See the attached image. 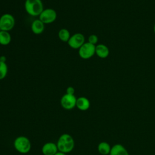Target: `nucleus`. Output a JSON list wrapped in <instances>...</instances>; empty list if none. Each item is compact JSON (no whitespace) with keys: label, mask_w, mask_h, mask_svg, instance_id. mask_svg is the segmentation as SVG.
<instances>
[{"label":"nucleus","mask_w":155,"mask_h":155,"mask_svg":"<svg viewBox=\"0 0 155 155\" xmlns=\"http://www.w3.org/2000/svg\"><path fill=\"white\" fill-rule=\"evenodd\" d=\"M56 145L59 151L67 154L73 150L74 147V140L70 134L64 133L59 136Z\"/></svg>","instance_id":"f257e3e1"},{"label":"nucleus","mask_w":155,"mask_h":155,"mask_svg":"<svg viewBox=\"0 0 155 155\" xmlns=\"http://www.w3.org/2000/svg\"><path fill=\"white\" fill-rule=\"evenodd\" d=\"M24 8L26 12L32 16H39L44 10V5L41 0H25Z\"/></svg>","instance_id":"f03ea898"},{"label":"nucleus","mask_w":155,"mask_h":155,"mask_svg":"<svg viewBox=\"0 0 155 155\" xmlns=\"http://www.w3.org/2000/svg\"><path fill=\"white\" fill-rule=\"evenodd\" d=\"M15 150L21 154L28 153L31 148V143L29 139L24 136L17 137L13 142Z\"/></svg>","instance_id":"7ed1b4c3"},{"label":"nucleus","mask_w":155,"mask_h":155,"mask_svg":"<svg viewBox=\"0 0 155 155\" xmlns=\"http://www.w3.org/2000/svg\"><path fill=\"white\" fill-rule=\"evenodd\" d=\"M96 45H93L88 42H85L78 50V54L80 58L83 59L91 58L95 54Z\"/></svg>","instance_id":"20e7f679"},{"label":"nucleus","mask_w":155,"mask_h":155,"mask_svg":"<svg viewBox=\"0 0 155 155\" xmlns=\"http://www.w3.org/2000/svg\"><path fill=\"white\" fill-rule=\"evenodd\" d=\"M15 24V18L11 14L5 13L0 17V27L2 31H9L13 28Z\"/></svg>","instance_id":"39448f33"},{"label":"nucleus","mask_w":155,"mask_h":155,"mask_svg":"<svg viewBox=\"0 0 155 155\" xmlns=\"http://www.w3.org/2000/svg\"><path fill=\"white\" fill-rule=\"evenodd\" d=\"M57 18L56 12L50 8L44 9L41 13L39 16V19H40L44 24H49L55 21Z\"/></svg>","instance_id":"423d86ee"},{"label":"nucleus","mask_w":155,"mask_h":155,"mask_svg":"<svg viewBox=\"0 0 155 155\" xmlns=\"http://www.w3.org/2000/svg\"><path fill=\"white\" fill-rule=\"evenodd\" d=\"M77 98L74 95L68 94L65 93L64 94L60 100L61 107L67 110H72L76 107Z\"/></svg>","instance_id":"0eeeda50"},{"label":"nucleus","mask_w":155,"mask_h":155,"mask_svg":"<svg viewBox=\"0 0 155 155\" xmlns=\"http://www.w3.org/2000/svg\"><path fill=\"white\" fill-rule=\"evenodd\" d=\"M85 42V36L80 33L71 35L67 42L69 47L73 49H79Z\"/></svg>","instance_id":"6e6552de"},{"label":"nucleus","mask_w":155,"mask_h":155,"mask_svg":"<svg viewBox=\"0 0 155 155\" xmlns=\"http://www.w3.org/2000/svg\"><path fill=\"white\" fill-rule=\"evenodd\" d=\"M41 151L44 155H54L58 151V148L56 143L48 142L42 145Z\"/></svg>","instance_id":"1a4fd4ad"},{"label":"nucleus","mask_w":155,"mask_h":155,"mask_svg":"<svg viewBox=\"0 0 155 155\" xmlns=\"http://www.w3.org/2000/svg\"><path fill=\"white\" fill-rule=\"evenodd\" d=\"M44 24L39 19L34 20L31 25V29L32 32L35 35H40L44 31Z\"/></svg>","instance_id":"9d476101"},{"label":"nucleus","mask_w":155,"mask_h":155,"mask_svg":"<svg viewBox=\"0 0 155 155\" xmlns=\"http://www.w3.org/2000/svg\"><path fill=\"white\" fill-rule=\"evenodd\" d=\"M110 51L107 46H106L104 44H100L97 45H96V49H95V54H97V56L102 59H104L108 57L109 55Z\"/></svg>","instance_id":"9b49d317"},{"label":"nucleus","mask_w":155,"mask_h":155,"mask_svg":"<svg viewBox=\"0 0 155 155\" xmlns=\"http://www.w3.org/2000/svg\"><path fill=\"white\" fill-rule=\"evenodd\" d=\"M76 107L81 111H86L90 107V102L85 97L81 96L77 98Z\"/></svg>","instance_id":"f8f14e48"},{"label":"nucleus","mask_w":155,"mask_h":155,"mask_svg":"<svg viewBox=\"0 0 155 155\" xmlns=\"http://www.w3.org/2000/svg\"><path fill=\"white\" fill-rule=\"evenodd\" d=\"M109 155H129V154L123 145L116 144L111 147Z\"/></svg>","instance_id":"ddd939ff"},{"label":"nucleus","mask_w":155,"mask_h":155,"mask_svg":"<svg viewBox=\"0 0 155 155\" xmlns=\"http://www.w3.org/2000/svg\"><path fill=\"white\" fill-rule=\"evenodd\" d=\"M111 147L106 142H102L99 143L97 146V150L100 154L102 155H108L111 151Z\"/></svg>","instance_id":"4468645a"},{"label":"nucleus","mask_w":155,"mask_h":155,"mask_svg":"<svg viewBox=\"0 0 155 155\" xmlns=\"http://www.w3.org/2000/svg\"><path fill=\"white\" fill-rule=\"evenodd\" d=\"M12 40V37L8 31H1L0 32V44L2 45H8Z\"/></svg>","instance_id":"2eb2a0df"},{"label":"nucleus","mask_w":155,"mask_h":155,"mask_svg":"<svg viewBox=\"0 0 155 155\" xmlns=\"http://www.w3.org/2000/svg\"><path fill=\"white\" fill-rule=\"evenodd\" d=\"M70 33L66 28H62L58 32V38L61 41L64 42H67L70 38Z\"/></svg>","instance_id":"dca6fc26"},{"label":"nucleus","mask_w":155,"mask_h":155,"mask_svg":"<svg viewBox=\"0 0 155 155\" xmlns=\"http://www.w3.org/2000/svg\"><path fill=\"white\" fill-rule=\"evenodd\" d=\"M8 67L5 62L0 61V80L4 79L7 75Z\"/></svg>","instance_id":"f3484780"},{"label":"nucleus","mask_w":155,"mask_h":155,"mask_svg":"<svg viewBox=\"0 0 155 155\" xmlns=\"http://www.w3.org/2000/svg\"><path fill=\"white\" fill-rule=\"evenodd\" d=\"M98 41V38L97 36V35H94V34H92L91 35H90L88 36V42L93 45H96V44H97Z\"/></svg>","instance_id":"a211bd4d"},{"label":"nucleus","mask_w":155,"mask_h":155,"mask_svg":"<svg viewBox=\"0 0 155 155\" xmlns=\"http://www.w3.org/2000/svg\"><path fill=\"white\" fill-rule=\"evenodd\" d=\"M74 93H75V90L73 87L69 86L67 88V89H66V93L67 94L74 95Z\"/></svg>","instance_id":"6ab92c4d"},{"label":"nucleus","mask_w":155,"mask_h":155,"mask_svg":"<svg viewBox=\"0 0 155 155\" xmlns=\"http://www.w3.org/2000/svg\"><path fill=\"white\" fill-rule=\"evenodd\" d=\"M6 59H7V58H6L5 56H0V61L5 62Z\"/></svg>","instance_id":"aec40b11"},{"label":"nucleus","mask_w":155,"mask_h":155,"mask_svg":"<svg viewBox=\"0 0 155 155\" xmlns=\"http://www.w3.org/2000/svg\"><path fill=\"white\" fill-rule=\"evenodd\" d=\"M54 155H66V154L64 153H62V152H61V151H58Z\"/></svg>","instance_id":"412c9836"},{"label":"nucleus","mask_w":155,"mask_h":155,"mask_svg":"<svg viewBox=\"0 0 155 155\" xmlns=\"http://www.w3.org/2000/svg\"><path fill=\"white\" fill-rule=\"evenodd\" d=\"M153 30H154V33H155V24H154V28H153Z\"/></svg>","instance_id":"4be33fe9"},{"label":"nucleus","mask_w":155,"mask_h":155,"mask_svg":"<svg viewBox=\"0 0 155 155\" xmlns=\"http://www.w3.org/2000/svg\"><path fill=\"white\" fill-rule=\"evenodd\" d=\"M2 31V30H1V27H0V32Z\"/></svg>","instance_id":"5701e85b"}]
</instances>
